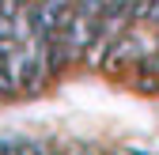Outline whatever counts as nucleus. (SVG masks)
I'll return each mask as SVG.
<instances>
[{"mask_svg": "<svg viewBox=\"0 0 159 155\" xmlns=\"http://www.w3.org/2000/svg\"><path fill=\"white\" fill-rule=\"evenodd\" d=\"M19 87V49L11 38H0V95H11Z\"/></svg>", "mask_w": 159, "mask_h": 155, "instance_id": "f03ea898", "label": "nucleus"}, {"mask_svg": "<svg viewBox=\"0 0 159 155\" xmlns=\"http://www.w3.org/2000/svg\"><path fill=\"white\" fill-rule=\"evenodd\" d=\"M46 68H49V53H46V38H34L27 34V46L19 49V87L38 91L46 80Z\"/></svg>", "mask_w": 159, "mask_h": 155, "instance_id": "f257e3e1", "label": "nucleus"}]
</instances>
